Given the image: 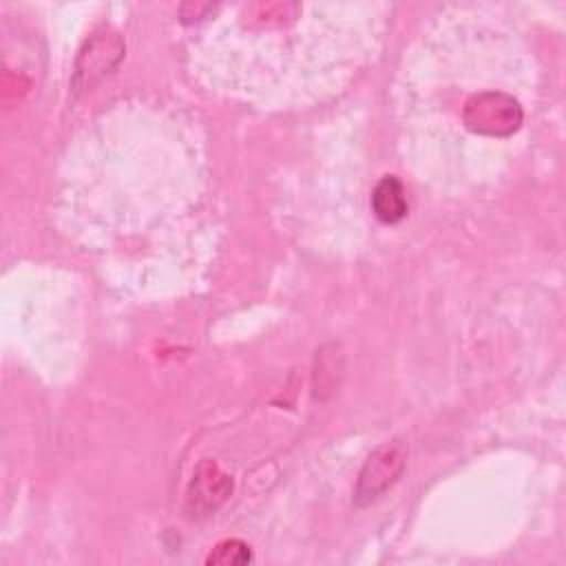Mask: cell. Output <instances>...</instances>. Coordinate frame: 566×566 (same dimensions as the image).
<instances>
[{
    "instance_id": "1",
    "label": "cell",
    "mask_w": 566,
    "mask_h": 566,
    "mask_svg": "<svg viewBox=\"0 0 566 566\" xmlns=\"http://www.w3.org/2000/svg\"><path fill=\"white\" fill-rule=\"evenodd\" d=\"M462 119L469 130L486 137H509L513 135L522 119V106L506 93L482 91L464 104Z\"/></svg>"
},
{
    "instance_id": "2",
    "label": "cell",
    "mask_w": 566,
    "mask_h": 566,
    "mask_svg": "<svg viewBox=\"0 0 566 566\" xmlns=\"http://www.w3.org/2000/svg\"><path fill=\"white\" fill-rule=\"evenodd\" d=\"M405 462H407V447L402 440H391L374 449L358 473V480L354 486V502L358 506H367L376 502L385 491H389L398 482V478L405 471Z\"/></svg>"
},
{
    "instance_id": "3",
    "label": "cell",
    "mask_w": 566,
    "mask_h": 566,
    "mask_svg": "<svg viewBox=\"0 0 566 566\" xmlns=\"http://www.w3.org/2000/svg\"><path fill=\"white\" fill-rule=\"evenodd\" d=\"M232 478L223 473L212 460H203L188 484L186 509L192 517H206L214 513L230 495Z\"/></svg>"
},
{
    "instance_id": "4",
    "label": "cell",
    "mask_w": 566,
    "mask_h": 566,
    "mask_svg": "<svg viewBox=\"0 0 566 566\" xmlns=\"http://www.w3.org/2000/svg\"><path fill=\"white\" fill-rule=\"evenodd\" d=\"M371 210H374L376 219L385 226H396L407 217L409 203H407L405 186L396 175H385L374 186V190H371Z\"/></svg>"
},
{
    "instance_id": "5",
    "label": "cell",
    "mask_w": 566,
    "mask_h": 566,
    "mask_svg": "<svg viewBox=\"0 0 566 566\" xmlns=\"http://www.w3.org/2000/svg\"><path fill=\"white\" fill-rule=\"evenodd\" d=\"M124 46L117 35H97L88 42V49L82 53L77 64V77H86V84H91V75H104L111 66L117 64L122 57Z\"/></svg>"
},
{
    "instance_id": "6",
    "label": "cell",
    "mask_w": 566,
    "mask_h": 566,
    "mask_svg": "<svg viewBox=\"0 0 566 566\" xmlns=\"http://www.w3.org/2000/svg\"><path fill=\"white\" fill-rule=\"evenodd\" d=\"M252 559L250 546L241 539H223L219 542L210 555L206 557V564L212 566H239V564H248Z\"/></svg>"
}]
</instances>
